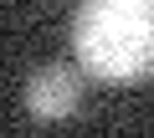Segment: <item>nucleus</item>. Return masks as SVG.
I'll use <instances>...</instances> for the list:
<instances>
[{
    "label": "nucleus",
    "mask_w": 154,
    "mask_h": 138,
    "mask_svg": "<svg viewBox=\"0 0 154 138\" xmlns=\"http://www.w3.org/2000/svg\"><path fill=\"white\" fill-rule=\"evenodd\" d=\"M72 56L98 82H144L154 72V0H82L72 10Z\"/></svg>",
    "instance_id": "nucleus-1"
},
{
    "label": "nucleus",
    "mask_w": 154,
    "mask_h": 138,
    "mask_svg": "<svg viewBox=\"0 0 154 138\" xmlns=\"http://www.w3.org/2000/svg\"><path fill=\"white\" fill-rule=\"evenodd\" d=\"M21 102H26V113L36 123H62V118H72L82 107V77L72 66H62V61L36 66L26 77V87H21Z\"/></svg>",
    "instance_id": "nucleus-2"
}]
</instances>
